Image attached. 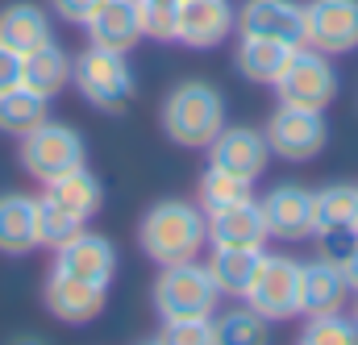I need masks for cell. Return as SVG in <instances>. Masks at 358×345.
<instances>
[{
  "label": "cell",
  "mask_w": 358,
  "mask_h": 345,
  "mask_svg": "<svg viewBox=\"0 0 358 345\" xmlns=\"http://www.w3.org/2000/svg\"><path fill=\"white\" fill-rule=\"evenodd\" d=\"M138 246L142 254L159 266H176L192 262L208 246V216L200 212V204L187 200H159L142 225H138Z\"/></svg>",
  "instance_id": "6da1fadb"
},
{
  "label": "cell",
  "mask_w": 358,
  "mask_h": 345,
  "mask_svg": "<svg viewBox=\"0 0 358 345\" xmlns=\"http://www.w3.org/2000/svg\"><path fill=\"white\" fill-rule=\"evenodd\" d=\"M159 121H163V133L176 146L208 150V142L225 129V100L204 80H183V84H176L167 91Z\"/></svg>",
  "instance_id": "7a4b0ae2"
},
{
  "label": "cell",
  "mask_w": 358,
  "mask_h": 345,
  "mask_svg": "<svg viewBox=\"0 0 358 345\" xmlns=\"http://www.w3.org/2000/svg\"><path fill=\"white\" fill-rule=\"evenodd\" d=\"M217 283L208 274L204 262H176V266H159L155 279V312L163 321H192V316H213L217 312Z\"/></svg>",
  "instance_id": "3957f363"
},
{
  "label": "cell",
  "mask_w": 358,
  "mask_h": 345,
  "mask_svg": "<svg viewBox=\"0 0 358 345\" xmlns=\"http://www.w3.org/2000/svg\"><path fill=\"white\" fill-rule=\"evenodd\" d=\"M17 159H21L29 179L50 183V179L76 171V167H88V146H84L80 129H71L63 121H42L38 129H29L21 138Z\"/></svg>",
  "instance_id": "277c9868"
},
{
  "label": "cell",
  "mask_w": 358,
  "mask_h": 345,
  "mask_svg": "<svg viewBox=\"0 0 358 345\" xmlns=\"http://www.w3.org/2000/svg\"><path fill=\"white\" fill-rule=\"evenodd\" d=\"M71 84L80 87V96L100 112H121L134 100V67L121 50H104V46H88L76 67H71Z\"/></svg>",
  "instance_id": "5b68a950"
},
{
  "label": "cell",
  "mask_w": 358,
  "mask_h": 345,
  "mask_svg": "<svg viewBox=\"0 0 358 345\" xmlns=\"http://www.w3.org/2000/svg\"><path fill=\"white\" fill-rule=\"evenodd\" d=\"M279 91V104H292V108H308V112H325L334 100H338V71L329 63V54L313 50V46H296L275 80Z\"/></svg>",
  "instance_id": "8992f818"
},
{
  "label": "cell",
  "mask_w": 358,
  "mask_h": 345,
  "mask_svg": "<svg viewBox=\"0 0 358 345\" xmlns=\"http://www.w3.org/2000/svg\"><path fill=\"white\" fill-rule=\"evenodd\" d=\"M300 266L287 254H263V266L246 291V304L263 321H292L300 312Z\"/></svg>",
  "instance_id": "52a82bcc"
},
{
  "label": "cell",
  "mask_w": 358,
  "mask_h": 345,
  "mask_svg": "<svg viewBox=\"0 0 358 345\" xmlns=\"http://www.w3.org/2000/svg\"><path fill=\"white\" fill-rule=\"evenodd\" d=\"M263 138H267V146H271L275 159H283V163H313V159L325 150L329 129H325L321 112L279 104V108L271 112L267 133H263Z\"/></svg>",
  "instance_id": "ba28073f"
},
{
  "label": "cell",
  "mask_w": 358,
  "mask_h": 345,
  "mask_svg": "<svg viewBox=\"0 0 358 345\" xmlns=\"http://www.w3.org/2000/svg\"><path fill=\"white\" fill-rule=\"evenodd\" d=\"M308 46L321 54H346L358 46V0H308L304 4Z\"/></svg>",
  "instance_id": "9c48e42d"
},
{
  "label": "cell",
  "mask_w": 358,
  "mask_h": 345,
  "mask_svg": "<svg viewBox=\"0 0 358 345\" xmlns=\"http://www.w3.org/2000/svg\"><path fill=\"white\" fill-rule=\"evenodd\" d=\"M267 163H271L267 138L259 129H250V125H225L208 142V167L229 171V175H238V179H250L255 183L259 175L267 171Z\"/></svg>",
  "instance_id": "30bf717a"
},
{
  "label": "cell",
  "mask_w": 358,
  "mask_h": 345,
  "mask_svg": "<svg viewBox=\"0 0 358 345\" xmlns=\"http://www.w3.org/2000/svg\"><path fill=\"white\" fill-rule=\"evenodd\" d=\"M50 270L108 287L113 274H117V246H113L108 237H100V233L80 229L76 237H67L63 246H55V266H50Z\"/></svg>",
  "instance_id": "8fae6325"
},
{
  "label": "cell",
  "mask_w": 358,
  "mask_h": 345,
  "mask_svg": "<svg viewBox=\"0 0 358 345\" xmlns=\"http://www.w3.org/2000/svg\"><path fill=\"white\" fill-rule=\"evenodd\" d=\"M238 34H255V38H275L283 46H308L304 34V4L296 0H246L238 8Z\"/></svg>",
  "instance_id": "7c38bea8"
},
{
  "label": "cell",
  "mask_w": 358,
  "mask_h": 345,
  "mask_svg": "<svg viewBox=\"0 0 358 345\" xmlns=\"http://www.w3.org/2000/svg\"><path fill=\"white\" fill-rule=\"evenodd\" d=\"M238 29V8L229 0H179L176 42L192 50H213Z\"/></svg>",
  "instance_id": "4fadbf2b"
},
{
  "label": "cell",
  "mask_w": 358,
  "mask_h": 345,
  "mask_svg": "<svg viewBox=\"0 0 358 345\" xmlns=\"http://www.w3.org/2000/svg\"><path fill=\"white\" fill-rule=\"evenodd\" d=\"M42 300H46V312H50L55 321H63V325H88V321H96V316L104 312L108 287L50 270V274H46V287H42Z\"/></svg>",
  "instance_id": "5bb4252c"
},
{
  "label": "cell",
  "mask_w": 358,
  "mask_h": 345,
  "mask_svg": "<svg viewBox=\"0 0 358 345\" xmlns=\"http://www.w3.org/2000/svg\"><path fill=\"white\" fill-rule=\"evenodd\" d=\"M259 208H263L267 237H279V242L313 237V191L308 187L279 183V187H271L267 196L259 200Z\"/></svg>",
  "instance_id": "9a60e30c"
},
{
  "label": "cell",
  "mask_w": 358,
  "mask_h": 345,
  "mask_svg": "<svg viewBox=\"0 0 358 345\" xmlns=\"http://www.w3.org/2000/svg\"><path fill=\"white\" fill-rule=\"evenodd\" d=\"M350 283L342 262L317 258L300 266V312L304 316H329V312H346L350 304Z\"/></svg>",
  "instance_id": "2e32d148"
},
{
  "label": "cell",
  "mask_w": 358,
  "mask_h": 345,
  "mask_svg": "<svg viewBox=\"0 0 358 345\" xmlns=\"http://www.w3.org/2000/svg\"><path fill=\"white\" fill-rule=\"evenodd\" d=\"M92 46L104 50H121L129 54V46L142 38V17H138V0H100L96 13L84 21Z\"/></svg>",
  "instance_id": "e0dca14e"
},
{
  "label": "cell",
  "mask_w": 358,
  "mask_h": 345,
  "mask_svg": "<svg viewBox=\"0 0 358 345\" xmlns=\"http://www.w3.org/2000/svg\"><path fill=\"white\" fill-rule=\"evenodd\" d=\"M46 42H55V25L42 4L13 0L0 8V46H8L13 54H29Z\"/></svg>",
  "instance_id": "ac0fdd59"
},
{
  "label": "cell",
  "mask_w": 358,
  "mask_h": 345,
  "mask_svg": "<svg viewBox=\"0 0 358 345\" xmlns=\"http://www.w3.org/2000/svg\"><path fill=\"white\" fill-rule=\"evenodd\" d=\"M38 196L25 191H4L0 196V254L21 258L38 250Z\"/></svg>",
  "instance_id": "d6986e66"
},
{
  "label": "cell",
  "mask_w": 358,
  "mask_h": 345,
  "mask_svg": "<svg viewBox=\"0 0 358 345\" xmlns=\"http://www.w3.org/2000/svg\"><path fill=\"white\" fill-rule=\"evenodd\" d=\"M355 221H358V187L355 183H329V187L313 191V237L317 242L358 233Z\"/></svg>",
  "instance_id": "ffe728a7"
},
{
  "label": "cell",
  "mask_w": 358,
  "mask_h": 345,
  "mask_svg": "<svg viewBox=\"0 0 358 345\" xmlns=\"http://www.w3.org/2000/svg\"><path fill=\"white\" fill-rule=\"evenodd\" d=\"M208 242L213 246H238V250H263L267 225H263L259 200H246V204H234L225 212H213L208 216Z\"/></svg>",
  "instance_id": "44dd1931"
},
{
  "label": "cell",
  "mask_w": 358,
  "mask_h": 345,
  "mask_svg": "<svg viewBox=\"0 0 358 345\" xmlns=\"http://www.w3.org/2000/svg\"><path fill=\"white\" fill-rule=\"evenodd\" d=\"M71 67H76V59L59 42H46V46L21 54V84L29 91H38V96H46V100H55L71 84Z\"/></svg>",
  "instance_id": "7402d4cb"
},
{
  "label": "cell",
  "mask_w": 358,
  "mask_h": 345,
  "mask_svg": "<svg viewBox=\"0 0 358 345\" xmlns=\"http://www.w3.org/2000/svg\"><path fill=\"white\" fill-rule=\"evenodd\" d=\"M217 291L229 300H246L259 266H263V250H238V246H213V258L204 262Z\"/></svg>",
  "instance_id": "603a6c76"
},
{
  "label": "cell",
  "mask_w": 358,
  "mask_h": 345,
  "mask_svg": "<svg viewBox=\"0 0 358 345\" xmlns=\"http://www.w3.org/2000/svg\"><path fill=\"white\" fill-rule=\"evenodd\" d=\"M46 191V200H55L63 212H71L76 221H84L88 225V216L100 212V200H104V187H100V179L88 171V167H76V171L59 175V179H50V183H42Z\"/></svg>",
  "instance_id": "cb8c5ba5"
},
{
  "label": "cell",
  "mask_w": 358,
  "mask_h": 345,
  "mask_svg": "<svg viewBox=\"0 0 358 345\" xmlns=\"http://www.w3.org/2000/svg\"><path fill=\"white\" fill-rule=\"evenodd\" d=\"M287 54H292V46H283V42H275V38L242 34L238 46H234V67H238V75L250 80V84H275L279 71H283V63H287Z\"/></svg>",
  "instance_id": "d4e9b609"
},
{
  "label": "cell",
  "mask_w": 358,
  "mask_h": 345,
  "mask_svg": "<svg viewBox=\"0 0 358 345\" xmlns=\"http://www.w3.org/2000/svg\"><path fill=\"white\" fill-rule=\"evenodd\" d=\"M42 121H50V100L46 96H38V91H29L25 84L8 87V91H0V133L4 138H25L29 129H38Z\"/></svg>",
  "instance_id": "484cf974"
},
{
  "label": "cell",
  "mask_w": 358,
  "mask_h": 345,
  "mask_svg": "<svg viewBox=\"0 0 358 345\" xmlns=\"http://www.w3.org/2000/svg\"><path fill=\"white\" fill-rule=\"evenodd\" d=\"M246 200H255V183H250V179H238V175L217 171V167H208V171L200 175L196 204H200V212H204V216H213V212H225V208H234V204H246Z\"/></svg>",
  "instance_id": "4316f807"
},
{
  "label": "cell",
  "mask_w": 358,
  "mask_h": 345,
  "mask_svg": "<svg viewBox=\"0 0 358 345\" xmlns=\"http://www.w3.org/2000/svg\"><path fill=\"white\" fill-rule=\"evenodd\" d=\"M271 321H263L250 304L246 308H229L221 316H213V345H271Z\"/></svg>",
  "instance_id": "83f0119b"
},
{
  "label": "cell",
  "mask_w": 358,
  "mask_h": 345,
  "mask_svg": "<svg viewBox=\"0 0 358 345\" xmlns=\"http://www.w3.org/2000/svg\"><path fill=\"white\" fill-rule=\"evenodd\" d=\"M300 345H358V325L355 316L329 312V316H308Z\"/></svg>",
  "instance_id": "f1b7e54d"
},
{
  "label": "cell",
  "mask_w": 358,
  "mask_h": 345,
  "mask_svg": "<svg viewBox=\"0 0 358 345\" xmlns=\"http://www.w3.org/2000/svg\"><path fill=\"white\" fill-rule=\"evenodd\" d=\"M84 229V221H76L71 212H63L55 200H46V196H38V242L42 246H63L67 237H76Z\"/></svg>",
  "instance_id": "f546056e"
},
{
  "label": "cell",
  "mask_w": 358,
  "mask_h": 345,
  "mask_svg": "<svg viewBox=\"0 0 358 345\" xmlns=\"http://www.w3.org/2000/svg\"><path fill=\"white\" fill-rule=\"evenodd\" d=\"M138 17H142V38L176 42L179 4H171V0H138Z\"/></svg>",
  "instance_id": "4dcf8cb0"
},
{
  "label": "cell",
  "mask_w": 358,
  "mask_h": 345,
  "mask_svg": "<svg viewBox=\"0 0 358 345\" xmlns=\"http://www.w3.org/2000/svg\"><path fill=\"white\" fill-rule=\"evenodd\" d=\"M159 345H213V316H192V321H163Z\"/></svg>",
  "instance_id": "1f68e13d"
},
{
  "label": "cell",
  "mask_w": 358,
  "mask_h": 345,
  "mask_svg": "<svg viewBox=\"0 0 358 345\" xmlns=\"http://www.w3.org/2000/svg\"><path fill=\"white\" fill-rule=\"evenodd\" d=\"M96 4L100 0H50V13L63 17V21H71V25H84L92 13H96Z\"/></svg>",
  "instance_id": "d6a6232c"
},
{
  "label": "cell",
  "mask_w": 358,
  "mask_h": 345,
  "mask_svg": "<svg viewBox=\"0 0 358 345\" xmlns=\"http://www.w3.org/2000/svg\"><path fill=\"white\" fill-rule=\"evenodd\" d=\"M21 84V54H13L8 46H0V91Z\"/></svg>",
  "instance_id": "836d02e7"
},
{
  "label": "cell",
  "mask_w": 358,
  "mask_h": 345,
  "mask_svg": "<svg viewBox=\"0 0 358 345\" xmlns=\"http://www.w3.org/2000/svg\"><path fill=\"white\" fill-rule=\"evenodd\" d=\"M342 270H346V283H350V291L358 295V242H355V250L342 258Z\"/></svg>",
  "instance_id": "e575fe53"
},
{
  "label": "cell",
  "mask_w": 358,
  "mask_h": 345,
  "mask_svg": "<svg viewBox=\"0 0 358 345\" xmlns=\"http://www.w3.org/2000/svg\"><path fill=\"white\" fill-rule=\"evenodd\" d=\"M8 345H46L42 337H34V333H25V337H13Z\"/></svg>",
  "instance_id": "d590c367"
},
{
  "label": "cell",
  "mask_w": 358,
  "mask_h": 345,
  "mask_svg": "<svg viewBox=\"0 0 358 345\" xmlns=\"http://www.w3.org/2000/svg\"><path fill=\"white\" fill-rule=\"evenodd\" d=\"M355 325H358V295H355Z\"/></svg>",
  "instance_id": "8d00e7d4"
},
{
  "label": "cell",
  "mask_w": 358,
  "mask_h": 345,
  "mask_svg": "<svg viewBox=\"0 0 358 345\" xmlns=\"http://www.w3.org/2000/svg\"><path fill=\"white\" fill-rule=\"evenodd\" d=\"M146 345H159V342H146Z\"/></svg>",
  "instance_id": "74e56055"
},
{
  "label": "cell",
  "mask_w": 358,
  "mask_h": 345,
  "mask_svg": "<svg viewBox=\"0 0 358 345\" xmlns=\"http://www.w3.org/2000/svg\"><path fill=\"white\" fill-rule=\"evenodd\" d=\"M171 4H179V0H171Z\"/></svg>",
  "instance_id": "f35d334b"
},
{
  "label": "cell",
  "mask_w": 358,
  "mask_h": 345,
  "mask_svg": "<svg viewBox=\"0 0 358 345\" xmlns=\"http://www.w3.org/2000/svg\"><path fill=\"white\" fill-rule=\"evenodd\" d=\"M355 229H358V221H355Z\"/></svg>",
  "instance_id": "ab89813d"
}]
</instances>
